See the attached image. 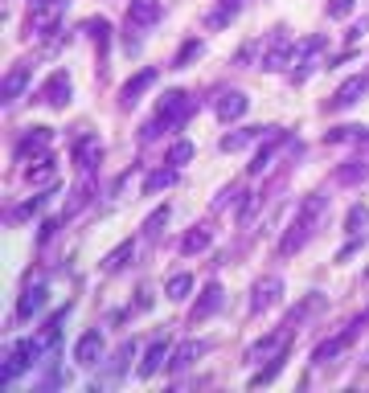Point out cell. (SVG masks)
<instances>
[{"label":"cell","instance_id":"cell-5","mask_svg":"<svg viewBox=\"0 0 369 393\" xmlns=\"http://www.w3.org/2000/svg\"><path fill=\"white\" fill-rule=\"evenodd\" d=\"M53 144V131L50 127H29L25 135L17 140V147H13V156L17 160H29V156H46Z\"/></svg>","mask_w":369,"mask_h":393},{"label":"cell","instance_id":"cell-2","mask_svg":"<svg viewBox=\"0 0 369 393\" xmlns=\"http://www.w3.org/2000/svg\"><path fill=\"white\" fill-rule=\"evenodd\" d=\"M320 209H324V197H312V201H303L300 217L291 221V229H287L284 238H279V254H296L303 242H308V234H312V221L320 217Z\"/></svg>","mask_w":369,"mask_h":393},{"label":"cell","instance_id":"cell-17","mask_svg":"<svg viewBox=\"0 0 369 393\" xmlns=\"http://www.w3.org/2000/svg\"><path fill=\"white\" fill-rule=\"evenodd\" d=\"M152 82H156V70H140V74H135L132 82H128V86H123V90H119V103H123V107H135V103H140V95H144V90H148Z\"/></svg>","mask_w":369,"mask_h":393},{"label":"cell","instance_id":"cell-20","mask_svg":"<svg viewBox=\"0 0 369 393\" xmlns=\"http://www.w3.org/2000/svg\"><path fill=\"white\" fill-rule=\"evenodd\" d=\"M209 242H214V229L193 226V229H189V234L181 238V246H177V250H181V254H202V250H205Z\"/></svg>","mask_w":369,"mask_h":393},{"label":"cell","instance_id":"cell-22","mask_svg":"<svg viewBox=\"0 0 369 393\" xmlns=\"http://www.w3.org/2000/svg\"><path fill=\"white\" fill-rule=\"evenodd\" d=\"M168 184H177V168H172V164H168V168H156V172L144 177V197L160 193V189H168Z\"/></svg>","mask_w":369,"mask_h":393},{"label":"cell","instance_id":"cell-4","mask_svg":"<svg viewBox=\"0 0 369 393\" xmlns=\"http://www.w3.org/2000/svg\"><path fill=\"white\" fill-rule=\"evenodd\" d=\"M37 357V340H17L9 352H4V369H0V381L4 385H13L21 373H29V365Z\"/></svg>","mask_w":369,"mask_h":393},{"label":"cell","instance_id":"cell-29","mask_svg":"<svg viewBox=\"0 0 369 393\" xmlns=\"http://www.w3.org/2000/svg\"><path fill=\"white\" fill-rule=\"evenodd\" d=\"M275 152H279V140H267V144L259 147V156L251 160V172H254V177H259V172H267V168H271V156H275Z\"/></svg>","mask_w":369,"mask_h":393},{"label":"cell","instance_id":"cell-21","mask_svg":"<svg viewBox=\"0 0 369 393\" xmlns=\"http://www.w3.org/2000/svg\"><path fill=\"white\" fill-rule=\"evenodd\" d=\"M25 180H29V184H46V180H58V164H53L50 152H46V156H37L33 168H25Z\"/></svg>","mask_w":369,"mask_h":393},{"label":"cell","instance_id":"cell-18","mask_svg":"<svg viewBox=\"0 0 369 393\" xmlns=\"http://www.w3.org/2000/svg\"><path fill=\"white\" fill-rule=\"evenodd\" d=\"M365 90H369V78H365V74H353V78L333 95V107H353V103H361Z\"/></svg>","mask_w":369,"mask_h":393},{"label":"cell","instance_id":"cell-32","mask_svg":"<svg viewBox=\"0 0 369 393\" xmlns=\"http://www.w3.org/2000/svg\"><path fill=\"white\" fill-rule=\"evenodd\" d=\"M197 53H202V41H197V37H189V41L177 49V70H181V66H189L193 58H197Z\"/></svg>","mask_w":369,"mask_h":393},{"label":"cell","instance_id":"cell-24","mask_svg":"<svg viewBox=\"0 0 369 393\" xmlns=\"http://www.w3.org/2000/svg\"><path fill=\"white\" fill-rule=\"evenodd\" d=\"M189 291H193V275H184V271H181V275H172V278L165 283V295L172 299V303L189 299Z\"/></svg>","mask_w":369,"mask_h":393},{"label":"cell","instance_id":"cell-27","mask_svg":"<svg viewBox=\"0 0 369 393\" xmlns=\"http://www.w3.org/2000/svg\"><path fill=\"white\" fill-rule=\"evenodd\" d=\"M238 4H242V0H222L218 9L209 13V25H214V29H226V25H230V16L238 13Z\"/></svg>","mask_w":369,"mask_h":393},{"label":"cell","instance_id":"cell-33","mask_svg":"<svg viewBox=\"0 0 369 393\" xmlns=\"http://www.w3.org/2000/svg\"><path fill=\"white\" fill-rule=\"evenodd\" d=\"M365 221H369V209H365V205H353L345 229H349V234H361V226H365Z\"/></svg>","mask_w":369,"mask_h":393},{"label":"cell","instance_id":"cell-7","mask_svg":"<svg viewBox=\"0 0 369 393\" xmlns=\"http://www.w3.org/2000/svg\"><path fill=\"white\" fill-rule=\"evenodd\" d=\"M168 336H156V340L148 344V348H144V357H140V365H135V377H144V381H148V377H156L160 373V369H165V357H168Z\"/></svg>","mask_w":369,"mask_h":393},{"label":"cell","instance_id":"cell-28","mask_svg":"<svg viewBox=\"0 0 369 393\" xmlns=\"http://www.w3.org/2000/svg\"><path fill=\"white\" fill-rule=\"evenodd\" d=\"M365 177H369V164L365 160H353L349 168H341V172H336V180H341V184H361Z\"/></svg>","mask_w":369,"mask_h":393},{"label":"cell","instance_id":"cell-1","mask_svg":"<svg viewBox=\"0 0 369 393\" xmlns=\"http://www.w3.org/2000/svg\"><path fill=\"white\" fill-rule=\"evenodd\" d=\"M189 115H193V98L184 95V90H168V95L156 103V119L144 127V140H156V135H165V131H181V123Z\"/></svg>","mask_w":369,"mask_h":393},{"label":"cell","instance_id":"cell-10","mask_svg":"<svg viewBox=\"0 0 369 393\" xmlns=\"http://www.w3.org/2000/svg\"><path fill=\"white\" fill-rule=\"evenodd\" d=\"M99 160H103V144L95 140V135H83L78 144H74V164H78V172H95L99 168Z\"/></svg>","mask_w":369,"mask_h":393},{"label":"cell","instance_id":"cell-23","mask_svg":"<svg viewBox=\"0 0 369 393\" xmlns=\"http://www.w3.org/2000/svg\"><path fill=\"white\" fill-rule=\"evenodd\" d=\"M132 254H135V238H128V242H119L111 254H107V262H103V271H123L128 262H132Z\"/></svg>","mask_w":369,"mask_h":393},{"label":"cell","instance_id":"cell-3","mask_svg":"<svg viewBox=\"0 0 369 393\" xmlns=\"http://www.w3.org/2000/svg\"><path fill=\"white\" fill-rule=\"evenodd\" d=\"M46 299H50V291H46V271L37 266V271L25 275V291H21V303H17V311H13V324H25L33 311L46 308Z\"/></svg>","mask_w":369,"mask_h":393},{"label":"cell","instance_id":"cell-8","mask_svg":"<svg viewBox=\"0 0 369 393\" xmlns=\"http://www.w3.org/2000/svg\"><path fill=\"white\" fill-rule=\"evenodd\" d=\"M41 103H46V107H66L70 103V74L66 70H53L50 78H46V86H41Z\"/></svg>","mask_w":369,"mask_h":393},{"label":"cell","instance_id":"cell-13","mask_svg":"<svg viewBox=\"0 0 369 393\" xmlns=\"http://www.w3.org/2000/svg\"><path fill=\"white\" fill-rule=\"evenodd\" d=\"M246 107H251V98L242 95V90H226V95L214 103V111H218L222 123H234L238 115H246Z\"/></svg>","mask_w":369,"mask_h":393},{"label":"cell","instance_id":"cell-34","mask_svg":"<svg viewBox=\"0 0 369 393\" xmlns=\"http://www.w3.org/2000/svg\"><path fill=\"white\" fill-rule=\"evenodd\" d=\"M353 13V0H328V16L333 21H341V16H349Z\"/></svg>","mask_w":369,"mask_h":393},{"label":"cell","instance_id":"cell-25","mask_svg":"<svg viewBox=\"0 0 369 393\" xmlns=\"http://www.w3.org/2000/svg\"><path fill=\"white\" fill-rule=\"evenodd\" d=\"M353 340V332H341V336H333V340H324L316 348V352H312V360H316V365H324V360L328 357H336V352H345V344Z\"/></svg>","mask_w":369,"mask_h":393},{"label":"cell","instance_id":"cell-16","mask_svg":"<svg viewBox=\"0 0 369 393\" xmlns=\"http://www.w3.org/2000/svg\"><path fill=\"white\" fill-rule=\"evenodd\" d=\"M160 21V0H132L128 4V25L144 29V25H156Z\"/></svg>","mask_w":369,"mask_h":393},{"label":"cell","instance_id":"cell-19","mask_svg":"<svg viewBox=\"0 0 369 393\" xmlns=\"http://www.w3.org/2000/svg\"><path fill=\"white\" fill-rule=\"evenodd\" d=\"M205 348H209L205 340H189V344H181V348L172 352V360H168V369H172V373H181V369H189V365H193V360L202 357Z\"/></svg>","mask_w":369,"mask_h":393},{"label":"cell","instance_id":"cell-26","mask_svg":"<svg viewBox=\"0 0 369 393\" xmlns=\"http://www.w3.org/2000/svg\"><path fill=\"white\" fill-rule=\"evenodd\" d=\"M263 131L267 127H246V131H238V135H226V140H222V152H238V147H246L251 140H259Z\"/></svg>","mask_w":369,"mask_h":393},{"label":"cell","instance_id":"cell-12","mask_svg":"<svg viewBox=\"0 0 369 393\" xmlns=\"http://www.w3.org/2000/svg\"><path fill=\"white\" fill-rule=\"evenodd\" d=\"M58 16H62V4H46V9H33L29 25H25V37H46V33H53Z\"/></svg>","mask_w":369,"mask_h":393},{"label":"cell","instance_id":"cell-11","mask_svg":"<svg viewBox=\"0 0 369 393\" xmlns=\"http://www.w3.org/2000/svg\"><path fill=\"white\" fill-rule=\"evenodd\" d=\"M251 295H254V299H251V311L259 315V311H267L271 303L284 295V283H279L275 275H267V278H259V283H254V291H251Z\"/></svg>","mask_w":369,"mask_h":393},{"label":"cell","instance_id":"cell-6","mask_svg":"<svg viewBox=\"0 0 369 393\" xmlns=\"http://www.w3.org/2000/svg\"><path fill=\"white\" fill-rule=\"evenodd\" d=\"M99 360H103V332L90 328V332H83L78 344H74V365H78V369H95Z\"/></svg>","mask_w":369,"mask_h":393},{"label":"cell","instance_id":"cell-31","mask_svg":"<svg viewBox=\"0 0 369 393\" xmlns=\"http://www.w3.org/2000/svg\"><path fill=\"white\" fill-rule=\"evenodd\" d=\"M168 217H172V209H168V205H160V209L152 213L148 221H144V234H148V238H156V234L168 226Z\"/></svg>","mask_w":369,"mask_h":393},{"label":"cell","instance_id":"cell-9","mask_svg":"<svg viewBox=\"0 0 369 393\" xmlns=\"http://www.w3.org/2000/svg\"><path fill=\"white\" fill-rule=\"evenodd\" d=\"M287 344H291V332H271V336H263V340H254L251 348H246V360H271L279 357V352H287Z\"/></svg>","mask_w":369,"mask_h":393},{"label":"cell","instance_id":"cell-15","mask_svg":"<svg viewBox=\"0 0 369 393\" xmlns=\"http://www.w3.org/2000/svg\"><path fill=\"white\" fill-rule=\"evenodd\" d=\"M29 74H33V66H25V62L13 66V70L4 74V107H13V103L21 98V90L29 86Z\"/></svg>","mask_w":369,"mask_h":393},{"label":"cell","instance_id":"cell-14","mask_svg":"<svg viewBox=\"0 0 369 393\" xmlns=\"http://www.w3.org/2000/svg\"><path fill=\"white\" fill-rule=\"evenodd\" d=\"M222 295H226V291H222L218 283H209V287L202 291V299H197V308L189 311V324H202V320H209V315L222 308Z\"/></svg>","mask_w":369,"mask_h":393},{"label":"cell","instance_id":"cell-30","mask_svg":"<svg viewBox=\"0 0 369 393\" xmlns=\"http://www.w3.org/2000/svg\"><path fill=\"white\" fill-rule=\"evenodd\" d=\"M193 160V144H189V140H177V144L168 147V164H172V168H181V164H189Z\"/></svg>","mask_w":369,"mask_h":393},{"label":"cell","instance_id":"cell-35","mask_svg":"<svg viewBox=\"0 0 369 393\" xmlns=\"http://www.w3.org/2000/svg\"><path fill=\"white\" fill-rule=\"evenodd\" d=\"M46 4H62V0H33V9H46Z\"/></svg>","mask_w":369,"mask_h":393}]
</instances>
